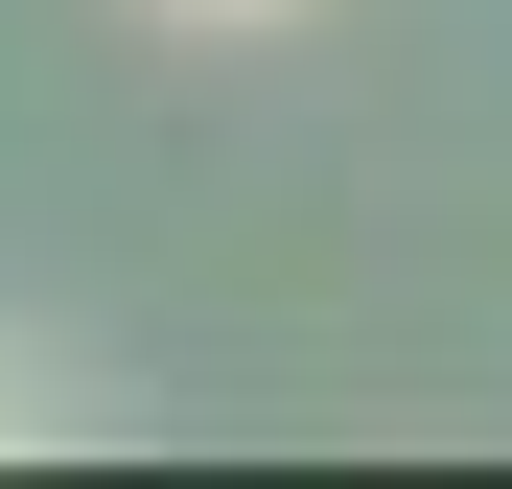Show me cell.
I'll return each instance as SVG.
<instances>
[{
  "label": "cell",
  "instance_id": "6da1fadb",
  "mask_svg": "<svg viewBox=\"0 0 512 489\" xmlns=\"http://www.w3.org/2000/svg\"><path fill=\"white\" fill-rule=\"evenodd\" d=\"M163 24H303V0H163Z\"/></svg>",
  "mask_w": 512,
  "mask_h": 489
}]
</instances>
